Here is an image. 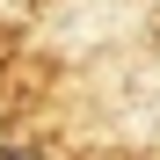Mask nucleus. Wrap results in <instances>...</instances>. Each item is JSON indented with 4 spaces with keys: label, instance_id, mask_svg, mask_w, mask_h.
Masks as SVG:
<instances>
[{
    "label": "nucleus",
    "instance_id": "nucleus-2",
    "mask_svg": "<svg viewBox=\"0 0 160 160\" xmlns=\"http://www.w3.org/2000/svg\"><path fill=\"white\" fill-rule=\"evenodd\" d=\"M0 138H8V117H0Z\"/></svg>",
    "mask_w": 160,
    "mask_h": 160
},
{
    "label": "nucleus",
    "instance_id": "nucleus-1",
    "mask_svg": "<svg viewBox=\"0 0 160 160\" xmlns=\"http://www.w3.org/2000/svg\"><path fill=\"white\" fill-rule=\"evenodd\" d=\"M0 160H37V153H22V146H8V138H0Z\"/></svg>",
    "mask_w": 160,
    "mask_h": 160
}]
</instances>
